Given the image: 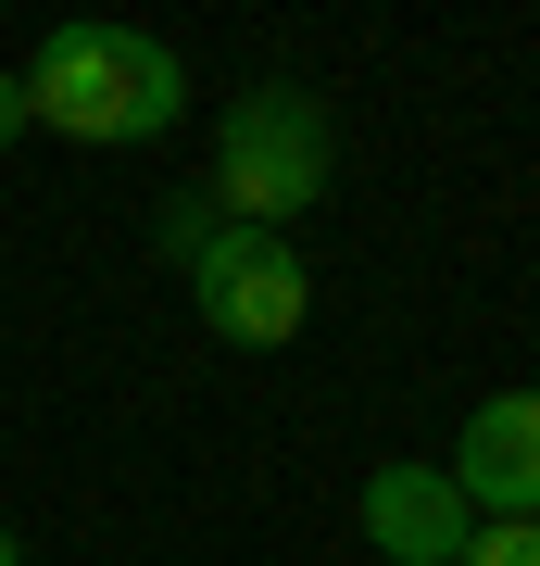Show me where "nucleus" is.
<instances>
[{
	"mask_svg": "<svg viewBox=\"0 0 540 566\" xmlns=\"http://www.w3.org/2000/svg\"><path fill=\"white\" fill-rule=\"evenodd\" d=\"M25 126H63L88 151H126V139H163L189 114V63L139 39V25H51L39 63H25Z\"/></svg>",
	"mask_w": 540,
	"mask_h": 566,
	"instance_id": "obj_1",
	"label": "nucleus"
},
{
	"mask_svg": "<svg viewBox=\"0 0 540 566\" xmlns=\"http://www.w3.org/2000/svg\"><path fill=\"white\" fill-rule=\"evenodd\" d=\"M327 164H340V139H327V102L301 76H252L240 102L214 114V202L226 227H277L327 202Z\"/></svg>",
	"mask_w": 540,
	"mask_h": 566,
	"instance_id": "obj_2",
	"label": "nucleus"
},
{
	"mask_svg": "<svg viewBox=\"0 0 540 566\" xmlns=\"http://www.w3.org/2000/svg\"><path fill=\"white\" fill-rule=\"evenodd\" d=\"M163 252L189 264V290H201V327H214L226 353H277V340H301V315H315V277H301V252L277 240V227L163 214Z\"/></svg>",
	"mask_w": 540,
	"mask_h": 566,
	"instance_id": "obj_3",
	"label": "nucleus"
},
{
	"mask_svg": "<svg viewBox=\"0 0 540 566\" xmlns=\"http://www.w3.org/2000/svg\"><path fill=\"white\" fill-rule=\"evenodd\" d=\"M441 479L465 491V516H540V390H490L478 416H465V441Z\"/></svg>",
	"mask_w": 540,
	"mask_h": 566,
	"instance_id": "obj_4",
	"label": "nucleus"
},
{
	"mask_svg": "<svg viewBox=\"0 0 540 566\" xmlns=\"http://www.w3.org/2000/svg\"><path fill=\"white\" fill-rule=\"evenodd\" d=\"M364 542H378L390 566H453L465 542H478V516H465V491L441 479V465H378V479H364Z\"/></svg>",
	"mask_w": 540,
	"mask_h": 566,
	"instance_id": "obj_5",
	"label": "nucleus"
},
{
	"mask_svg": "<svg viewBox=\"0 0 540 566\" xmlns=\"http://www.w3.org/2000/svg\"><path fill=\"white\" fill-rule=\"evenodd\" d=\"M453 566H540V516H490L478 542H465Z\"/></svg>",
	"mask_w": 540,
	"mask_h": 566,
	"instance_id": "obj_6",
	"label": "nucleus"
},
{
	"mask_svg": "<svg viewBox=\"0 0 540 566\" xmlns=\"http://www.w3.org/2000/svg\"><path fill=\"white\" fill-rule=\"evenodd\" d=\"M13 139H25V88L0 76V151H13Z\"/></svg>",
	"mask_w": 540,
	"mask_h": 566,
	"instance_id": "obj_7",
	"label": "nucleus"
},
{
	"mask_svg": "<svg viewBox=\"0 0 540 566\" xmlns=\"http://www.w3.org/2000/svg\"><path fill=\"white\" fill-rule=\"evenodd\" d=\"M0 566H25V554H13V528H0Z\"/></svg>",
	"mask_w": 540,
	"mask_h": 566,
	"instance_id": "obj_8",
	"label": "nucleus"
}]
</instances>
